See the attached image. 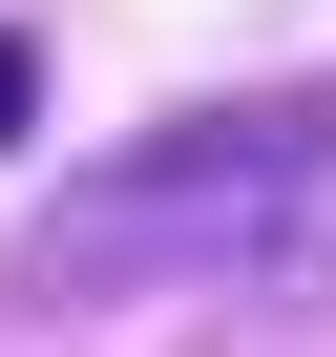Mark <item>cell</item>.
<instances>
[{
	"label": "cell",
	"mask_w": 336,
	"mask_h": 357,
	"mask_svg": "<svg viewBox=\"0 0 336 357\" xmlns=\"http://www.w3.org/2000/svg\"><path fill=\"white\" fill-rule=\"evenodd\" d=\"M22 126H43V43L0 22V147H22Z\"/></svg>",
	"instance_id": "cell-2"
},
{
	"label": "cell",
	"mask_w": 336,
	"mask_h": 357,
	"mask_svg": "<svg viewBox=\"0 0 336 357\" xmlns=\"http://www.w3.org/2000/svg\"><path fill=\"white\" fill-rule=\"evenodd\" d=\"M336 190V105L315 84H252V105H190L105 168L22 211V315H105V294H211V273H273L294 211Z\"/></svg>",
	"instance_id": "cell-1"
}]
</instances>
